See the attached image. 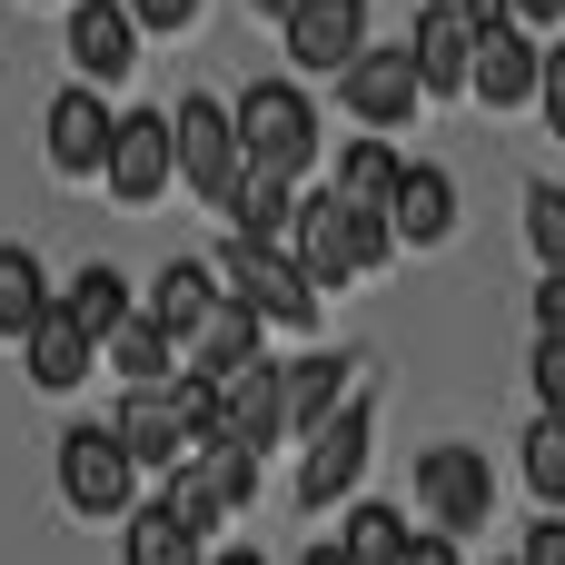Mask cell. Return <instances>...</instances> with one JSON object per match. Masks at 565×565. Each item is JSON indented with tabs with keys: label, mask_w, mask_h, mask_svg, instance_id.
Returning <instances> with one entry per match:
<instances>
[{
	"label": "cell",
	"mask_w": 565,
	"mask_h": 565,
	"mask_svg": "<svg viewBox=\"0 0 565 565\" xmlns=\"http://www.w3.org/2000/svg\"><path fill=\"white\" fill-rule=\"evenodd\" d=\"M228 139H238V169L248 179H308V159H318V109H308V89L298 79H248V99L228 109Z\"/></svg>",
	"instance_id": "cell-1"
},
{
	"label": "cell",
	"mask_w": 565,
	"mask_h": 565,
	"mask_svg": "<svg viewBox=\"0 0 565 565\" xmlns=\"http://www.w3.org/2000/svg\"><path fill=\"white\" fill-rule=\"evenodd\" d=\"M367 437H377V407H367V397H348L338 417H318V427L298 437V447H308V457H298V507H338V497L367 477Z\"/></svg>",
	"instance_id": "cell-2"
},
{
	"label": "cell",
	"mask_w": 565,
	"mask_h": 565,
	"mask_svg": "<svg viewBox=\"0 0 565 565\" xmlns=\"http://www.w3.org/2000/svg\"><path fill=\"white\" fill-rule=\"evenodd\" d=\"M417 507H427L437 536L457 546V536H477V526L497 516V467H487L477 447H427V457H417Z\"/></svg>",
	"instance_id": "cell-3"
},
{
	"label": "cell",
	"mask_w": 565,
	"mask_h": 565,
	"mask_svg": "<svg viewBox=\"0 0 565 565\" xmlns=\"http://www.w3.org/2000/svg\"><path fill=\"white\" fill-rule=\"evenodd\" d=\"M209 397H218L209 447H238V457H268V447H278V358H268V348L238 358V367H218Z\"/></svg>",
	"instance_id": "cell-4"
},
{
	"label": "cell",
	"mask_w": 565,
	"mask_h": 565,
	"mask_svg": "<svg viewBox=\"0 0 565 565\" xmlns=\"http://www.w3.org/2000/svg\"><path fill=\"white\" fill-rule=\"evenodd\" d=\"M60 497H70V516H129L139 507V467L119 457L109 427H70L60 437Z\"/></svg>",
	"instance_id": "cell-5"
},
{
	"label": "cell",
	"mask_w": 565,
	"mask_h": 565,
	"mask_svg": "<svg viewBox=\"0 0 565 565\" xmlns=\"http://www.w3.org/2000/svg\"><path fill=\"white\" fill-rule=\"evenodd\" d=\"M169 179H189L199 199L228 209V189H238V139H228V109H218V99H179V119H169Z\"/></svg>",
	"instance_id": "cell-6"
},
{
	"label": "cell",
	"mask_w": 565,
	"mask_h": 565,
	"mask_svg": "<svg viewBox=\"0 0 565 565\" xmlns=\"http://www.w3.org/2000/svg\"><path fill=\"white\" fill-rule=\"evenodd\" d=\"M99 179H109L119 209H149L169 189V109H119L109 149H99Z\"/></svg>",
	"instance_id": "cell-7"
},
{
	"label": "cell",
	"mask_w": 565,
	"mask_h": 565,
	"mask_svg": "<svg viewBox=\"0 0 565 565\" xmlns=\"http://www.w3.org/2000/svg\"><path fill=\"white\" fill-rule=\"evenodd\" d=\"M218 288H228V298H238L258 328H318V298H308V278H298L278 248H228Z\"/></svg>",
	"instance_id": "cell-8"
},
{
	"label": "cell",
	"mask_w": 565,
	"mask_h": 565,
	"mask_svg": "<svg viewBox=\"0 0 565 565\" xmlns=\"http://www.w3.org/2000/svg\"><path fill=\"white\" fill-rule=\"evenodd\" d=\"M377 218H387V238H397V248H447V238H457V179H447V169H427V159H407Z\"/></svg>",
	"instance_id": "cell-9"
},
{
	"label": "cell",
	"mask_w": 565,
	"mask_h": 565,
	"mask_svg": "<svg viewBox=\"0 0 565 565\" xmlns=\"http://www.w3.org/2000/svg\"><path fill=\"white\" fill-rule=\"evenodd\" d=\"M338 99H348L367 129H397V119H417V99H427V89H417L407 50H377V40H367V50L338 70Z\"/></svg>",
	"instance_id": "cell-10"
},
{
	"label": "cell",
	"mask_w": 565,
	"mask_h": 565,
	"mask_svg": "<svg viewBox=\"0 0 565 565\" xmlns=\"http://www.w3.org/2000/svg\"><path fill=\"white\" fill-rule=\"evenodd\" d=\"M278 30H288V60H298V70L338 79V70L367 50V0H308V10H288Z\"/></svg>",
	"instance_id": "cell-11"
},
{
	"label": "cell",
	"mask_w": 565,
	"mask_h": 565,
	"mask_svg": "<svg viewBox=\"0 0 565 565\" xmlns=\"http://www.w3.org/2000/svg\"><path fill=\"white\" fill-rule=\"evenodd\" d=\"M70 60H79V89H119L139 70V30L119 0H79L70 10Z\"/></svg>",
	"instance_id": "cell-12"
},
{
	"label": "cell",
	"mask_w": 565,
	"mask_h": 565,
	"mask_svg": "<svg viewBox=\"0 0 565 565\" xmlns=\"http://www.w3.org/2000/svg\"><path fill=\"white\" fill-rule=\"evenodd\" d=\"M467 99H487V109H526V99H536V40H526L516 20L477 30V50H467Z\"/></svg>",
	"instance_id": "cell-13"
},
{
	"label": "cell",
	"mask_w": 565,
	"mask_h": 565,
	"mask_svg": "<svg viewBox=\"0 0 565 565\" xmlns=\"http://www.w3.org/2000/svg\"><path fill=\"white\" fill-rule=\"evenodd\" d=\"M20 367H30V387L40 397H70V387H89V367H99V348L60 318V308H40L30 328H20Z\"/></svg>",
	"instance_id": "cell-14"
},
{
	"label": "cell",
	"mask_w": 565,
	"mask_h": 565,
	"mask_svg": "<svg viewBox=\"0 0 565 565\" xmlns=\"http://www.w3.org/2000/svg\"><path fill=\"white\" fill-rule=\"evenodd\" d=\"M467 50H477L467 10H457V0H427V10H417V40H407L417 89H427V99H437V89H467Z\"/></svg>",
	"instance_id": "cell-15"
},
{
	"label": "cell",
	"mask_w": 565,
	"mask_h": 565,
	"mask_svg": "<svg viewBox=\"0 0 565 565\" xmlns=\"http://www.w3.org/2000/svg\"><path fill=\"white\" fill-rule=\"evenodd\" d=\"M40 139H50V169H60V179H99V149H109V109H99V89H60L50 119H40Z\"/></svg>",
	"instance_id": "cell-16"
},
{
	"label": "cell",
	"mask_w": 565,
	"mask_h": 565,
	"mask_svg": "<svg viewBox=\"0 0 565 565\" xmlns=\"http://www.w3.org/2000/svg\"><path fill=\"white\" fill-rule=\"evenodd\" d=\"M209 308H218V268H199V258H169V268L149 278V298H139V318H149L169 348H189Z\"/></svg>",
	"instance_id": "cell-17"
},
{
	"label": "cell",
	"mask_w": 565,
	"mask_h": 565,
	"mask_svg": "<svg viewBox=\"0 0 565 565\" xmlns=\"http://www.w3.org/2000/svg\"><path fill=\"white\" fill-rule=\"evenodd\" d=\"M348 377H358V367L328 358V348H318V358H288V367H278V437H308L318 417H338V407H348Z\"/></svg>",
	"instance_id": "cell-18"
},
{
	"label": "cell",
	"mask_w": 565,
	"mask_h": 565,
	"mask_svg": "<svg viewBox=\"0 0 565 565\" xmlns=\"http://www.w3.org/2000/svg\"><path fill=\"white\" fill-rule=\"evenodd\" d=\"M109 437H119V457L149 477H169L179 457H189V437H179V417H169V397H119V417H109Z\"/></svg>",
	"instance_id": "cell-19"
},
{
	"label": "cell",
	"mask_w": 565,
	"mask_h": 565,
	"mask_svg": "<svg viewBox=\"0 0 565 565\" xmlns=\"http://www.w3.org/2000/svg\"><path fill=\"white\" fill-rule=\"evenodd\" d=\"M50 308H60V318H70V328H79V338L99 348V338H109V328H119V318H129L139 298H129V278H119L109 258H89V268H79V278H70V288L50 298Z\"/></svg>",
	"instance_id": "cell-20"
},
{
	"label": "cell",
	"mask_w": 565,
	"mask_h": 565,
	"mask_svg": "<svg viewBox=\"0 0 565 565\" xmlns=\"http://www.w3.org/2000/svg\"><path fill=\"white\" fill-rule=\"evenodd\" d=\"M99 358H109V367L129 377V397H159V387L179 377V348H169V338H159V328H149L139 308H129V318H119V328L99 338Z\"/></svg>",
	"instance_id": "cell-21"
},
{
	"label": "cell",
	"mask_w": 565,
	"mask_h": 565,
	"mask_svg": "<svg viewBox=\"0 0 565 565\" xmlns=\"http://www.w3.org/2000/svg\"><path fill=\"white\" fill-rule=\"evenodd\" d=\"M397 169H407V159H397L387 139H348V149H338V189H328V199H338V209H387Z\"/></svg>",
	"instance_id": "cell-22"
},
{
	"label": "cell",
	"mask_w": 565,
	"mask_h": 565,
	"mask_svg": "<svg viewBox=\"0 0 565 565\" xmlns=\"http://www.w3.org/2000/svg\"><path fill=\"white\" fill-rule=\"evenodd\" d=\"M288 209H298V189H288V179H248V169H238V189H228L238 248H278V238H288Z\"/></svg>",
	"instance_id": "cell-23"
},
{
	"label": "cell",
	"mask_w": 565,
	"mask_h": 565,
	"mask_svg": "<svg viewBox=\"0 0 565 565\" xmlns=\"http://www.w3.org/2000/svg\"><path fill=\"white\" fill-rule=\"evenodd\" d=\"M338 565H397L407 556V516L397 507H348V526H338Z\"/></svg>",
	"instance_id": "cell-24"
},
{
	"label": "cell",
	"mask_w": 565,
	"mask_h": 565,
	"mask_svg": "<svg viewBox=\"0 0 565 565\" xmlns=\"http://www.w3.org/2000/svg\"><path fill=\"white\" fill-rule=\"evenodd\" d=\"M129 565H209V556H199V526H179L149 497V507H129Z\"/></svg>",
	"instance_id": "cell-25"
},
{
	"label": "cell",
	"mask_w": 565,
	"mask_h": 565,
	"mask_svg": "<svg viewBox=\"0 0 565 565\" xmlns=\"http://www.w3.org/2000/svg\"><path fill=\"white\" fill-rule=\"evenodd\" d=\"M40 308H50V268L30 248H0V338H20Z\"/></svg>",
	"instance_id": "cell-26"
},
{
	"label": "cell",
	"mask_w": 565,
	"mask_h": 565,
	"mask_svg": "<svg viewBox=\"0 0 565 565\" xmlns=\"http://www.w3.org/2000/svg\"><path fill=\"white\" fill-rule=\"evenodd\" d=\"M526 487L546 497V516H565V427H526Z\"/></svg>",
	"instance_id": "cell-27"
},
{
	"label": "cell",
	"mask_w": 565,
	"mask_h": 565,
	"mask_svg": "<svg viewBox=\"0 0 565 565\" xmlns=\"http://www.w3.org/2000/svg\"><path fill=\"white\" fill-rule=\"evenodd\" d=\"M526 238H536V258H546V278H556V268H565V189H556V179L526 189Z\"/></svg>",
	"instance_id": "cell-28"
},
{
	"label": "cell",
	"mask_w": 565,
	"mask_h": 565,
	"mask_svg": "<svg viewBox=\"0 0 565 565\" xmlns=\"http://www.w3.org/2000/svg\"><path fill=\"white\" fill-rule=\"evenodd\" d=\"M338 238H348V268H358V278L397 258V238H387V218H377V209H338Z\"/></svg>",
	"instance_id": "cell-29"
},
{
	"label": "cell",
	"mask_w": 565,
	"mask_h": 565,
	"mask_svg": "<svg viewBox=\"0 0 565 565\" xmlns=\"http://www.w3.org/2000/svg\"><path fill=\"white\" fill-rule=\"evenodd\" d=\"M536 407H546V427L565 417V338H536Z\"/></svg>",
	"instance_id": "cell-30"
},
{
	"label": "cell",
	"mask_w": 565,
	"mask_h": 565,
	"mask_svg": "<svg viewBox=\"0 0 565 565\" xmlns=\"http://www.w3.org/2000/svg\"><path fill=\"white\" fill-rule=\"evenodd\" d=\"M536 109H546V129L565 139V40H556V50H536Z\"/></svg>",
	"instance_id": "cell-31"
},
{
	"label": "cell",
	"mask_w": 565,
	"mask_h": 565,
	"mask_svg": "<svg viewBox=\"0 0 565 565\" xmlns=\"http://www.w3.org/2000/svg\"><path fill=\"white\" fill-rule=\"evenodd\" d=\"M119 10H129V30H189L209 0H119Z\"/></svg>",
	"instance_id": "cell-32"
},
{
	"label": "cell",
	"mask_w": 565,
	"mask_h": 565,
	"mask_svg": "<svg viewBox=\"0 0 565 565\" xmlns=\"http://www.w3.org/2000/svg\"><path fill=\"white\" fill-rule=\"evenodd\" d=\"M536 338H565V268L536 278Z\"/></svg>",
	"instance_id": "cell-33"
},
{
	"label": "cell",
	"mask_w": 565,
	"mask_h": 565,
	"mask_svg": "<svg viewBox=\"0 0 565 565\" xmlns=\"http://www.w3.org/2000/svg\"><path fill=\"white\" fill-rule=\"evenodd\" d=\"M516 565H565V516H546V526L526 536V556H516Z\"/></svg>",
	"instance_id": "cell-34"
},
{
	"label": "cell",
	"mask_w": 565,
	"mask_h": 565,
	"mask_svg": "<svg viewBox=\"0 0 565 565\" xmlns=\"http://www.w3.org/2000/svg\"><path fill=\"white\" fill-rule=\"evenodd\" d=\"M397 565H457V546H447V536H407V556Z\"/></svg>",
	"instance_id": "cell-35"
},
{
	"label": "cell",
	"mask_w": 565,
	"mask_h": 565,
	"mask_svg": "<svg viewBox=\"0 0 565 565\" xmlns=\"http://www.w3.org/2000/svg\"><path fill=\"white\" fill-rule=\"evenodd\" d=\"M507 20L526 30V20H565V0H507Z\"/></svg>",
	"instance_id": "cell-36"
},
{
	"label": "cell",
	"mask_w": 565,
	"mask_h": 565,
	"mask_svg": "<svg viewBox=\"0 0 565 565\" xmlns=\"http://www.w3.org/2000/svg\"><path fill=\"white\" fill-rule=\"evenodd\" d=\"M288 10H308V0H248V20H288Z\"/></svg>",
	"instance_id": "cell-37"
},
{
	"label": "cell",
	"mask_w": 565,
	"mask_h": 565,
	"mask_svg": "<svg viewBox=\"0 0 565 565\" xmlns=\"http://www.w3.org/2000/svg\"><path fill=\"white\" fill-rule=\"evenodd\" d=\"M209 565H268V556H258V546H228V556H209Z\"/></svg>",
	"instance_id": "cell-38"
},
{
	"label": "cell",
	"mask_w": 565,
	"mask_h": 565,
	"mask_svg": "<svg viewBox=\"0 0 565 565\" xmlns=\"http://www.w3.org/2000/svg\"><path fill=\"white\" fill-rule=\"evenodd\" d=\"M298 565H338V556H328V546H318V556H298Z\"/></svg>",
	"instance_id": "cell-39"
},
{
	"label": "cell",
	"mask_w": 565,
	"mask_h": 565,
	"mask_svg": "<svg viewBox=\"0 0 565 565\" xmlns=\"http://www.w3.org/2000/svg\"><path fill=\"white\" fill-rule=\"evenodd\" d=\"M507 565H516V556H507Z\"/></svg>",
	"instance_id": "cell-40"
},
{
	"label": "cell",
	"mask_w": 565,
	"mask_h": 565,
	"mask_svg": "<svg viewBox=\"0 0 565 565\" xmlns=\"http://www.w3.org/2000/svg\"><path fill=\"white\" fill-rule=\"evenodd\" d=\"M556 427H565V417H556Z\"/></svg>",
	"instance_id": "cell-41"
}]
</instances>
